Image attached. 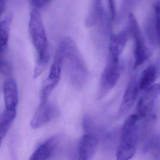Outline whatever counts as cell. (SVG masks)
<instances>
[{"instance_id": "obj_1", "label": "cell", "mask_w": 160, "mask_h": 160, "mask_svg": "<svg viewBox=\"0 0 160 160\" xmlns=\"http://www.w3.org/2000/svg\"><path fill=\"white\" fill-rule=\"evenodd\" d=\"M29 28L32 43L38 53V61L34 72V78L43 72L49 59L48 43L41 14L36 9L30 13Z\"/></svg>"}, {"instance_id": "obj_2", "label": "cell", "mask_w": 160, "mask_h": 160, "mask_svg": "<svg viewBox=\"0 0 160 160\" xmlns=\"http://www.w3.org/2000/svg\"><path fill=\"white\" fill-rule=\"evenodd\" d=\"M140 119L137 114H134L125 121L122 127L120 142L117 150L118 160H129L134 155L140 135Z\"/></svg>"}, {"instance_id": "obj_3", "label": "cell", "mask_w": 160, "mask_h": 160, "mask_svg": "<svg viewBox=\"0 0 160 160\" xmlns=\"http://www.w3.org/2000/svg\"><path fill=\"white\" fill-rule=\"evenodd\" d=\"M64 57L62 51L58 48L54 57L49 75L44 81L41 92V103L48 102L52 91L58 86L61 78V72Z\"/></svg>"}, {"instance_id": "obj_4", "label": "cell", "mask_w": 160, "mask_h": 160, "mask_svg": "<svg viewBox=\"0 0 160 160\" xmlns=\"http://www.w3.org/2000/svg\"><path fill=\"white\" fill-rule=\"evenodd\" d=\"M123 65L118 62L109 59L100 78V97L106 94L116 86L123 70Z\"/></svg>"}, {"instance_id": "obj_5", "label": "cell", "mask_w": 160, "mask_h": 160, "mask_svg": "<svg viewBox=\"0 0 160 160\" xmlns=\"http://www.w3.org/2000/svg\"><path fill=\"white\" fill-rule=\"evenodd\" d=\"M159 84L152 85L145 90L137 107V113L139 118L148 117L152 111L156 99L160 94Z\"/></svg>"}, {"instance_id": "obj_6", "label": "cell", "mask_w": 160, "mask_h": 160, "mask_svg": "<svg viewBox=\"0 0 160 160\" xmlns=\"http://www.w3.org/2000/svg\"><path fill=\"white\" fill-rule=\"evenodd\" d=\"M59 113L58 109L53 104L48 102L40 103L31 121V127L32 129H38L56 118Z\"/></svg>"}, {"instance_id": "obj_7", "label": "cell", "mask_w": 160, "mask_h": 160, "mask_svg": "<svg viewBox=\"0 0 160 160\" xmlns=\"http://www.w3.org/2000/svg\"><path fill=\"white\" fill-rule=\"evenodd\" d=\"M99 139L92 133L84 135L78 144V159L89 160L92 159L98 148Z\"/></svg>"}, {"instance_id": "obj_8", "label": "cell", "mask_w": 160, "mask_h": 160, "mask_svg": "<svg viewBox=\"0 0 160 160\" xmlns=\"http://www.w3.org/2000/svg\"><path fill=\"white\" fill-rule=\"evenodd\" d=\"M138 82L133 79L130 81L126 88L120 106L119 114H127L132 107L138 95L139 91Z\"/></svg>"}, {"instance_id": "obj_9", "label": "cell", "mask_w": 160, "mask_h": 160, "mask_svg": "<svg viewBox=\"0 0 160 160\" xmlns=\"http://www.w3.org/2000/svg\"><path fill=\"white\" fill-rule=\"evenodd\" d=\"M128 30L122 31L111 37L109 46V59L114 62L119 61V58L123 52L128 39Z\"/></svg>"}, {"instance_id": "obj_10", "label": "cell", "mask_w": 160, "mask_h": 160, "mask_svg": "<svg viewBox=\"0 0 160 160\" xmlns=\"http://www.w3.org/2000/svg\"><path fill=\"white\" fill-rule=\"evenodd\" d=\"M3 92L6 108L16 109L18 102V93L17 85L14 79L9 78L5 81Z\"/></svg>"}, {"instance_id": "obj_11", "label": "cell", "mask_w": 160, "mask_h": 160, "mask_svg": "<svg viewBox=\"0 0 160 160\" xmlns=\"http://www.w3.org/2000/svg\"><path fill=\"white\" fill-rule=\"evenodd\" d=\"M58 142V138L54 136L40 145L31 156L30 160H45L53 155Z\"/></svg>"}, {"instance_id": "obj_12", "label": "cell", "mask_w": 160, "mask_h": 160, "mask_svg": "<svg viewBox=\"0 0 160 160\" xmlns=\"http://www.w3.org/2000/svg\"><path fill=\"white\" fill-rule=\"evenodd\" d=\"M16 116V109L6 108L0 116V147Z\"/></svg>"}, {"instance_id": "obj_13", "label": "cell", "mask_w": 160, "mask_h": 160, "mask_svg": "<svg viewBox=\"0 0 160 160\" xmlns=\"http://www.w3.org/2000/svg\"><path fill=\"white\" fill-rule=\"evenodd\" d=\"M103 9L101 0H91L88 13L86 18L87 27L94 26L102 17Z\"/></svg>"}, {"instance_id": "obj_14", "label": "cell", "mask_w": 160, "mask_h": 160, "mask_svg": "<svg viewBox=\"0 0 160 160\" xmlns=\"http://www.w3.org/2000/svg\"><path fill=\"white\" fill-rule=\"evenodd\" d=\"M157 76V69L154 65L148 66L142 72L138 82L139 89L146 90L152 85Z\"/></svg>"}, {"instance_id": "obj_15", "label": "cell", "mask_w": 160, "mask_h": 160, "mask_svg": "<svg viewBox=\"0 0 160 160\" xmlns=\"http://www.w3.org/2000/svg\"><path fill=\"white\" fill-rule=\"evenodd\" d=\"M12 21L11 15H7L0 22V53H5L9 37V28Z\"/></svg>"}, {"instance_id": "obj_16", "label": "cell", "mask_w": 160, "mask_h": 160, "mask_svg": "<svg viewBox=\"0 0 160 160\" xmlns=\"http://www.w3.org/2000/svg\"><path fill=\"white\" fill-rule=\"evenodd\" d=\"M11 72V66L5 56V53H0V72L8 74Z\"/></svg>"}, {"instance_id": "obj_17", "label": "cell", "mask_w": 160, "mask_h": 160, "mask_svg": "<svg viewBox=\"0 0 160 160\" xmlns=\"http://www.w3.org/2000/svg\"><path fill=\"white\" fill-rule=\"evenodd\" d=\"M155 15V27H156V32L158 34L159 39L160 36V7L159 5H155L154 6Z\"/></svg>"}, {"instance_id": "obj_18", "label": "cell", "mask_w": 160, "mask_h": 160, "mask_svg": "<svg viewBox=\"0 0 160 160\" xmlns=\"http://www.w3.org/2000/svg\"><path fill=\"white\" fill-rule=\"evenodd\" d=\"M110 16L112 20H115L116 16V2L115 0H108Z\"/></svg>"}, {"instance_id": "obj_19", "label": "cell", "mask_w": 160, "mask_h": 160, "mask_svg": "<svg viewBox=\"0 0 160 160\" xmlns=\"http://www.w3.org/2000/svg\"><path fill=\"white\" fill-rule=\"evenodd\" d=\"M33 5L37 8H41L45 5L43 0H31Z\"/></svg>"}, {"instance_id": "obj_20", "label": "cell", "mask_w": 160, "mask_h": 160, "mask_svg": "<svg viewBox=\"0 0 160 160\" xmlns=\"http://www.w3.org/2000/svg\"><path fill=\"white\" fill-rule=\"evenodd\" d=\"M6 0H0V3H2V4H5Z\"/></svg>"}, {"instance_id": "obj_21", "label": "cell", "mask_w": 160, "mask_h": 160, "mask_svg": "<svg viewBox=\"0 0 160 160\" xmlns=\"http://www.w3.org/2000/svg\"><path fill=\"white\" fill-rule=\"evenodd\" d=\"M52 0H43L44 2V4H46V3H48L49 2L51 1Z\"/></svg>"}]
</instances>
